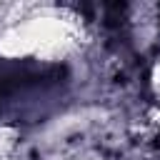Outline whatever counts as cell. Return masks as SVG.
<instances>
[{
    "label": "cell",
    "mask_w": 160,
    "mask_h": 160,
    "mask_svg": "<svg viewBox=\"0 0 160 160\" xmlns=\"http://www.w3.org/2000/svg\"><path fill=\"white\" fill-rule=\"evenodd\" d=\"M88 32L82 18L65 8H28L20 18H10L0 30L2 58H38L60 62L80 52Z\"/></svg>",
    "instance_id": "6da1fadb"
},
{
    "label": "cell",
    "mask_w": 160,
    "mask_h": 160,
    "mask_svg": "<svg viewBox=\"0 0 160 160\" xmlns=\"http://www.w3.org/2000/svg\"><path fill=\"white\" fill-rule=\"evenodd\" d=\"M18 138H20L18 128H12V125H0V158H8V155L15 150Z\"/></svg>",
    "instance_id": "7a4b0ae2"
},
{
    "label": "cell",
    "mask_w": 160,
    "mask_h": 160,
    "mask_svg": "<svg viewBox=\"0 0 160 160\" xmlns=\"http://www.w3.org/2000/svg\"><path fill=\"white\" fill-rule=\"evenodd\" d=\"M150 88H152V92L160 98V58L155 60V65H152V70H150Z\"/></svg>",
    "instance_id": "3957f363"
},
{
    "label": "cell",
    "mask_w": 160,
    "mask_h": 160,
    "mask_svg": "<svg viewBox=\"0 0 160 160\" xmlns=\"http://www.w3.org/2000/svg\"><path fill=\"white\" fill-rule=\"evenodd\" d=\"M148 120H150L152 128H160V108H152V110L148 112Z\"/></svg>",
    "instance_id": "277c9868"
},
{
    "label": "cell",
    "mask_w": 160,
    "mask_h": 160,
    "mask_svg": "<svg viewBox=\"0 0 160 160\" xmlns=\"http://www.w3.org/2000/svg\"><path fill=\"white\" fill-rule=\"evenodd\" d=\"M0 160H5V158H0Z\"/></svg>",
    "instance_id": "5b68a950"
}]
</instances>
